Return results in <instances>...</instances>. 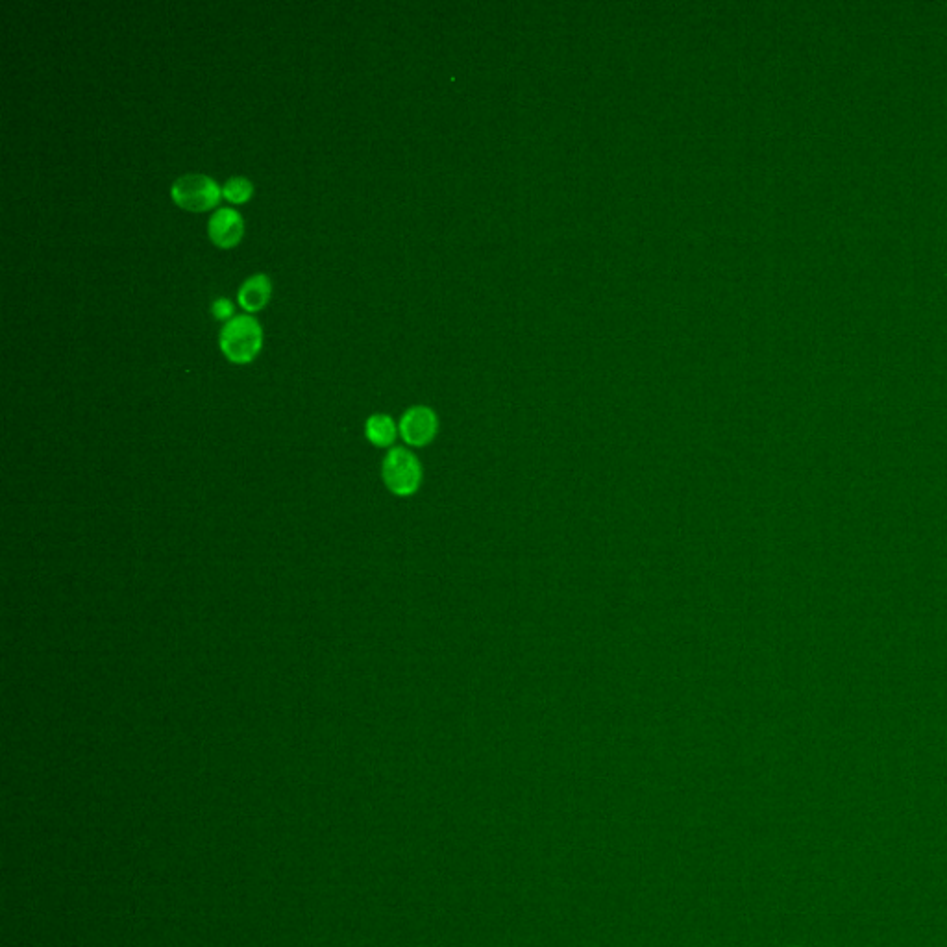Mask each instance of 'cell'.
<instances>
[{
  "mask_svg": "<svg viewBox=\"0 0 947 947\" xmlns=\"http://www.w3.org/2000/svg\"><path fill=\"white\" fill-rule=\"evenodd\" d=\"M219 348L235 365L252 363L263 348V328L254 315H235L219 332Z\"/></svg>",
  "mask_w": 947,
  "mask_h": 947,
  "instance_id": "obj_1",
  "label": "cell"
},
{
  "mask_svg": "<svg viewBox=\"0 0 947 947\" xmlns=\"http://www.w3.org/2000/svg\"><path fill=\"white\" fill-rule=\"evenodd\" d=\"M171 198L182 210L204 213L221 204L222 187L208 174H182L171 185Z\"/></svg>",
  "mask_w": 947,
  "mask_h": 947,
  "instance_id": "obj_2",
  "label": "cell"
},
{
  "mask_svg": "<svg viewBox=\"0 0 947 947\" xmlns=\"http://www.w3.org/2000/svg\"><path fill=\"white\" fill-rule=\"evenodd\" d=\"M382 474L389 491L398 496L413 494L419 489L422 480L419 459L404 448H394L387 454Z\"/></svg>",
  "mask_w": 947,
  "mask_h": 947,
  "instance_id": "obj_3",
  "label": "cell"
},
{
  "mask_svg": "<svg viewBox=\"0 0 947 947\" xmlns=\"http://www.w3.org/2000/svg\"><path fill=\"white\" fill-rule=\"evenodd\" d=\"M245 219L234 208H217L208 221V237L222 250H230L243 241Z\"/></svg>",
  "mask_w": 947,
  "mask_h": 947,
  "instance_id": "obj_4",
  "label": "cell"
},
{
  "mask_svg": "<svg viewBox=\"0 0 947 947\" xmlns=\"http://www.w3.org/2000/svg\"><path fill=\"white\" fill-rule=\"evenodd\" d=\"M437 428H439L437 415L426 406L407 409L398 426L402 439L411 446H426L431 443L437 433Z\"/></svg>",
  "mask_w": 947,
  "mask_h": 947,
  "instance_id": "obj_5",
  "label": "cell"
},
{
  "mask_svg": "<svg viewBox=\"0 0 947 947\" xmlns=\"http://www.w3.org/2000/svg\"><path fill=\"white\" fill-rule=\"evenodd\" d=\"M272 295L271 278L265 272H258L248 276L245 282L237 289V304L245 309L248 315H254L269 304Z\"/></svg>",
  "mask_w": 947,
  "mask_h": 947,
  "instance_id": "obj_6",
  "label": "cell"
},
{
  "mask_svg": "<svg viewBox=\"0 0 947 947\" xmlns=\"http://www.w3.org/2000/svg\"><path fill=\"white\" fill-rule=\"evenodd\" d=\"M396 433H398V428H396L394 420L389 415H383V413L372 415L365 424V435H367L370 443L376 444V446H391L394 439H396Z\"/></svg>",
  "mask_w": 947,
  "mask_h": 947,
  "instance_id": "obj_7",
  "label": "cell"
},
{
  "mask_svg": "<svg viewBox=\"0 0 947 947\" xmlns=\"http://www.w3.org/2000/svg\"><path fill=\"white\" fill-rule=\"evenodd\" d=\"M254 197V184L246 176H232L222 184V198L230 204H246Z\"/></svg>",
  "mask_w": 947,
  "mask_h": 947,
  "instance_id": "obj_8",
  "label": "cell"
},
{
  "mask_svg": "<svg viewBox=\"0 0 947 947\" xmlns=\"http://www.w3.org/2000/svg\"><path fill=\"white\" fill-rule=\"evenodd\" d=\"M234 311V302H232L230 298H224V296L217 298V300L211 304V313H213V317H215L217 320H221V322L222 320H226V322H228V320L234 319Z\"/></svg>",
  "mask_w": 947,
  "mask_h": 947,
  "instance_id": "obj_9",
  "label": "cell"
}]
</instances>
